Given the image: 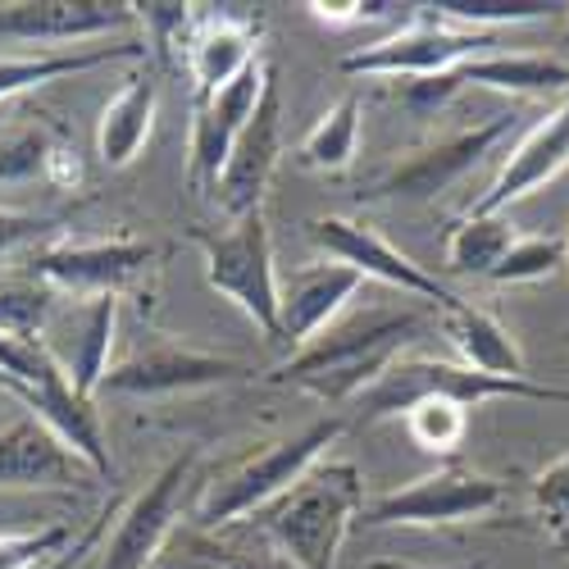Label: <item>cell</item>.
Listing matches in <instances>:
<instances>
[{
	"label": "cell",
	"instance_id": "cell-1",
	"mask_svg": "<svg viewBox=\"0 0 569 569\" xmlns=\"http://www.w3.org/2000/svg\"><path fill=\"white\" fill-rule=\"evenodd\" d=\"M419 333L423 319L415 310H365L328 323L315 342H306L288 365L269 373V383L297 388L328 406H347L360 392H369Z\"/></svg>",
	"mask_w": 569,
	"mask_h": 569
},
{
	"label": "cell",
	"instance_id": "cell-2",
	"mask_svg": "<svg viewBox=\"0 0 569 569\" xmlns=\"http://www.w3.org/2000/svg\"><path fill=\"white\" fill-rule=\"evenodd\" d=\"M365 473L356 460H319L269 501L256 519L269 547L292 569H338V551L365 510Z\"/></svg>",
	"mask_w": 569,
	"mask_h": 569
},
{
	"label": "cell",
	"instance_id": "cell-3",
	"mask_svg": "<svg viewBox=\"0 0 569 569\" xmlns=\"http://www.w3.org/2000/svg\"><path fill=\"white\" fill-rule=\"evenodd\" d=\"M551 401L569 406V388L556 383H533V378H492L479 369H465L460 360H438V356H401L388 365V373L378 378L369 392H360L356 423H383L401 419L419 401H456V406H483V401Z\"/></svg>",
	"mask_w": 569,
	"mask_h": 569
},
{
	"label": "cell",
	"instance_id": "cell-4",
	"mask_svg": "<svg viewBox=\"0 0 569 569\" xmlns=\"http://www.w3.org/2000/svg\"><path fill=\"white\" fill-rule=\"evenodd\" d=\"M342 433H347V419L342 415H323V419H310L306 429L278 438V442H264L260 451L242 456L237 465H228L214 483H206L192 525L232 529L237 519L260 515L269 501H278L282 492H288L310 465H319L328 456V447H333Z\"/></svg>",
	"mask_w": 569,
	"mask_h": 569
},
{
	"label": "cell",
	"instance_id": "cell-5",
	"mask_svg": "<svg viewBox=\"0 0 569 569\" xmlns=\"http://www.w3.org/2000/svg\"><path fill=\"white\" fill-rule=\"evenodd\" d=\"M0 369L10 378V397L28 415H37L46 429H56L101 479H110V447H106L97 401L73 392L69 373L60 369L51 347L41 338H0Z\"/></svg>",
	"mask_w": 569,
	"mask_h": 569
},
{
	"label": "cell",
	"instance_id": "cell-6",
	"mask_svg": "<svg viewBox=\"0 0 569 569\" xmlns=\"http://www.w3.org/2000/svg\"><path fill=\"white\" fill-rule=\"evenodd\" d=\"M206 251V282L242 310L269 342H278V269L264 210L228 219V228H192Z\"/></svg>",
	"mask_w": 569,
	"mask_h": 569
},
{
	"label": "cell",
	"instance_id": "cell-7",
	"mask_svg": "<svg viewBox=\"0 0 569 569\" xmlns=\"http://www.w3.org/2000/svg\"><path fill=\"white\" fill-rule=\"evenodd\" d=\"M506 483L492 473L442 465L415 483H401L383 497L365 501V529H447V525H483L506 506Z\"/></svg>",
	"mask_w": 569,
	"mask_h": 569
},
{
	"label": "cell",
	"instance_id": "cell-8",
	"mask_svg": "<svg viewBox=\"0 0 569 569\" xmlns=\"http://www.w3.org/2000/svg\"><path fill=\"white\" fill-rule=\"evenodd\" d=\"M501 46V32H469V28H451L442 19H433L423 6H415V23L378 37L360 51L342 56V73L351 78H406V82H423V78H447L460 64L492 56Z\"/></svg>",
	"mask_w": 569,
	"mask_h": 569
},
{
	"label": "cell",
	"instance_id": "cell-9",
	"mask_svg": "<svg viewBox=\"0 0 569 569\" xmlns=\"http://www.w3.org/2000/svg\"><path fill=\"white\" fill-rule=\"evenodd\" d=\"M510 128H515V114H497L488 123L419 141V147L401 151L369 187H360V201H433L438 192L456 187L465 173L479 169L483 156H492V147Z\"/></svg>",
	"mask_w": 569,
	"mask_h": 569
},
{
	"label": "cell",
	"instance_id": "cell-10",
	"mask_svg": "<svg viewBox=\"0 0 569 569\" xmlns=\"http://www.w3.org/2000/svg\"><path fill=\"white\" fill-rule=\"evenodd\" d=\"M156 247L141 237H106V242H56L37 247L23 260V273L46 282L51 292L87 297H119L151 269Z\"/></svg>",
	"mask_w": 569,
	"mask_h": 569
},
{
	"label": "cell",
	"instance_id": "cell-11",
	"mask_svg": "<svg viewBox=\"0 0 569 569\" xmlns=\"http://www.w3.org/2000/svg\"><path fill=\"white\" fill-rule=\"evenodd\" d=\"M247 373H251V365L237 356L201 351L187 342H151V347L123 356L119 365H110L101 378V392H110V397H178V392L232 383V378H247Z\"/></svg>",
	"mask_w": 569,
	"mask_h": 569
},
{
	"label": "cell",
	"instance_id": "cell-12",
	"mask_svg": "<svg viewBox=\"0 0 569 569\" xmlns=\"http://www.w3.org/2000/svg\"><path fill=\"white\" fill-rule=\"evenodd\" d=\"M273 78V64L256 60L242 78H232L228 87L210 91V97H192V137H187V182L197 192L214 197V187L223 178V164L242 137L247 119L256 114L264 87Z\"/></svg>",
	"mask_w": 569,
	"mask_h": 569
},
{
	"label": "cell",
	"instance_id": "cell-13",
	"mask_svg": "<svg viewBox=\"0 0 569 569\" xmlns=\"http://www.w3.org/2000/svg\"><path fill=\"white\" fill-rule=\"evenodd\" d=\"M306 237L319 247L323 260H338L347 269H356L360 278H378L388 288H401L410 297H423V301H438L442 310L456 306L460 297L451 288H442V278L429 273L423 264H415L406 251H397L388 237H378L373 228L356 223V219H338V214H319L306 223Z\"/></svg>",
	"mask_w": 569,
	"mask_h": 569
},
{
	"label": "cell",
	"instance_id": "cell-14",
	"mask_svg": "<svg viewBox=\"0 0 569 569\" xmlns=\"http://www.w3.org/2000/svg\"><path fill=\"white\" fill-rule=\"evenodd\" d=\"M197 460H201V451L187 447L132 497V506L114 519L110 547L101 551V569H147L160 556L164 538L178 529V510H182L187 483H192V473H197Z\"/></svg>",
	"mask_w": 569,
	"mask_h": 569
},
{
	"label": "cell",
	"instance_id": "cell-15",
	"mask_svg": "<svg viewBox=\"0 0 569 569\" xmlns=\"http://www.w3.org/2000/svg\"><path fill=\"white\" fill-rule=\"evenodd\" d=\"M91 483H101V473L37 415L0 429V492H87Z\"/></svg>",
	"mask_w": 569,
	"mask_h": 569
},
{
	"label": "cell",
	"instance_id": "cell-16",
	"mask_svg": "<svg viewBox=\"0 0 569 569\" xmlns=\"http://www.w3.org/2000/svg\"><path fill=\"white\" fill-rule=\"evenodd\" d=\"M460 87H488L506 91V97H569V64L556 56H533V51H492L460 64L447 78H423L406 82V101L415 110H438L447 106Z\"/></svg>",
	"mask_w": 569,
	"mask_h": 569
},
{
	"label": "cell",
	"instance_id": "cell-17",
	"mask_svg": "<svg viewBox=\"0 0 569 569\" xmlns=\"http://www.w3.org/2000/svg\"><path fill=\"white\" fill-rule=\"evenodd\" d=\"M132 23V6H114V0H14V6H0V41H37L56 46V51L114 37Z\"/></svg>",
	"mask_w": 569,
	"mask_h": 569
},
{
	"label": "cell",
	"instance_id": "cell-18",
	"mask_svg": "<svg viewBox=\"0 0 569 569\" xmlns=\"http://www.w3.org/2000/svg\"><path fill=\"white\" fill-rule=\"evenodd\" d=\"M278 151H282V91H278V69H273L256 114L247 119L242 137H237V147L223 164V178L214 187V201L223 206L228 219H242V214L260 210L264 187L278 169Z\"/></svg>",
	"mask_w": 569,
	"mask_h": 569
},
{
	"label": "cell",
	"instance_id": "cell-19",
	"mask_svg": "<svg viewBox=\"0 0 569 569\" xmlns=\"http://www.w3.org/2000/svg\"><path fill=\"white\" fill-rule=\"evenodd\" d=\"M360 273L338 260H315L278 278V342H292L297 351L315 342L328 323H338L347 301L360 292Z\"/></svg>",
	"mask_w": 569,
	"mask_h": 569
},
{
	"label": "cell",
	"instance_id": "cell-20",
	"mask_svg": "<svg viewBox=\"0 0 569 569\" xmlns=\"http://www.w3.org/2000/svg\"><path fill=\"white\" fill-rule=\"evenodd\" d=\"M565 164H569V97L560 106H551L525 137L515 141V151L506 156L501 173L492 178V187L479 197V206H473V210L506 214L510 201L533 197L538 187H547L551 178H560Z\"/></svg>",
	"mask_w": 569,
	"mask_h": 569
},
{
	"label": "cell",
	"instance_id": "cell-21",
	"mask_svg": "<svg viewBox=\"0 0 569 569\" xmlns=\"http://www.w3.org/2000/svg\"><path fill=\"white\" fill-rule=\"evenodd\" d=\"M260 19L242 14V10H219V14H201L192 37L182 46V64L187 78H192L197 97H210V91L228 87L232 78H242L260 56Z\"/></svg>",
	"mask_w": 569,
	"mask_h": 569
},
{
	"label": "cell",
	"instance_id": "cell-22",
	"mask_svg": "<svg viewBox=\"0 0 569 569\" xmlns=\"http://www.w3.org/2000/svg\"><path fill=\"white\" fill-rule=\"evenodd\" d=\"M114 328H119V297H87L64 323V342H46L60 369L69 373L73 392L87 401H97L101 378L110 369Z\"/></svg>",
	"mask_w": 569,
	"mask_h": 569
},
{
	"label": "cell",
	"instance_id": "cell-23",
	"mask_svg": "<svg viewBox=\"0 0 569 569\" xmlns=\"http://www.w3.org/2000/svg\"><path fill=\"white\" fill-rule=\"evenodd\" d=\"M147 569H292V565L269 547L264 533L251 542L232 529L178 525Z\"/></svg>",
	"mask_w": 569,
	"mask_h": 569
},
{
	"label": "cell",
	"instance_id": "cell-24",
	"mask_svg": "<svg viewBox=\"0 0 569 569\" xmlns=\"http://www.w3.org/2000/svg\"><path fill=\"white\" fill-rule=\"evenodd\" d=\"M156 114H160V87L151 73H137L128 78L114 97L106 101L101 110V123H97V156L106 169H128L147 141L156 132Z\"/></svg>",
	"mask_w": 569,
	"mask_h": 569
},
{
	"label": "cell",
	"instance_id": "cell-25",
	"mask_svg": "<svg viewBox=\"0 0 569 569\" xmlns=\"http://www.w3.org/2000/svg\"><path fill=\"white\" fill-rule=\"evenodd\" d=\"M442 328L460 356L465 369H479V373H492V378H529L525 373V351L510 338V328L488 315L483 306H469L465 297L456 306L442 310Z\"/></svg>",
	"mask_w": 569,
	"mask_h": 569
},
{
	"label": "cell",
	"instance_id": "cell-26",
	"mask_svg": "<svg viewBox=\"0 0 569 569\" xmlns=\"http://www.w3.org/2000/svg\"><path fill=\"white\" fill-rule=\"evenodd\" d=\"M147 56V41H114V46H73V51H37V56H0V101L19 91L60 82L73 73H91L106 64H128Z\"/></svg>",
	"mask_w": 569,
	"mask_h": 569
},
{
	"label": "cell",
	"instance_id": "cell-27",
	"mask_svg": "<svg viewBox=\"0 0 569 569\" xmlns=\"http://www.w3.org/2000/svg\"><path fill=\"white\" fill-rule=\"evenodd\" d=\"M515 223L510 214H488V210H469L460 223H451L447 242H442V273L451 278H488L501 256L515 242Z\"/></svg>",
	"mask_w": 569,
	"mask_h": 569
},
{
	"label": "cell",
	"instance_id": "cell-28",
	"mask_svg": "<svg viewBox=\"0 0 569 569\" xmlns=\"http://www.w3.org/2000/svg\"><path fill=\"white\" fill-rule=\"evenodd\" d=\"M356 151H360V97L347 91V97L306 132L297 164L310 173H347L356 164Z\"/></svg>",
	"mask_w": 569,
	"mask_h": 569
},
{
	"label": "cell",
	"instance_id": "cell-29",
	"mask_svg": "<svg viewBox=\"0 0 569 569\" xmlns=\"http://www.w3.org/2000/svg\"><path fill=\"white\" fill-rule=\"evenodd\" d=\"M433 19L451 23V28H469V32H497V28H519V23H538L551 19L569 6H551V0H438V6H423Z\"/></svg>",
	"mask_w": 569,
	"mask_h": 569
},
{
	"label": "cell",
	"instance_id": "cell-30",
	"mask_svg": "<svg viewBox=\"0 0 569 569\" xmlns=\"http://www.w3.org/2000/svg\"><path fill=\"white\" fill-rule=\"evenodd\" d=\"M56 319V292L46 282L19 273L0 278V338H46Z\"/></svg>",
	"mask_w": 569,
	"mask_h": 569
},
{
	"label": "cell",
	"instance_id": "cell-31",
	"mask_svg": "<svg viewBox=\"0 0 569 569\" xmlns=\"http://www.w3.org/2000/svg\"><path fill=\"white\" fill-rule=\"evenodd\" d=\"M529 497H533V519L547 533V542L569 556V451H560L533 473Z\"/></svg>",
	"mask_w": 569,
	"mask_h": 569
},
{
	"label": "cell",
	"instance_id": "cell-32",
	"mask_svg": "<svg viewBox=\"0 0 569 569\" xmlns=\"http://www.w3.org/2000/svg\"><path fill=\"white\" fill-rule=\"evenodd\" d=\"M560 264H569V242H565V237H515L510 251L501 256V264L488 273V282H501V288L542 282Z\"/></svg>",
	"mask_w": 569,
	"mask_h": 569
},
{
	"label": "cell",
	"instance_id": "cell-33",
	"mask_svg": "<svg viewBox=\"0 0 569 569\" xmlns=\"http://www.w3.org/2000/svg\"><path fill=\"white\" fill-rule=\"evenodd\" d=\"M401 419H406L415 447L433 451V456H451L465 442V429H469L465 406H456V401H419Z\"/></svg>",
	"mask_w": 569,
	"mask_h": 569
},
{
	"label": "cell",
	"instance_id": "cell-34",
	"mask_svg": "<svg viewBox=\"0 0 569 569\" xmlns=\"http://www.w3.org/2000/svg\"><path fill=\"white\" fill-rule=\"evenodd\" d=\"M73 542V525H41L28 533H0V569H46Z\"/></svg>",
	"mask_w": 569,
	"mask_h": 569
},
{
	"label": "cell",
	"instance_id": "cell-35",
	"mask_svg": "<svg viewBox=\"0 0 569 569\" xmlns=\"http://www.w3.org/2000/svg\"><path fill=\"white\" fill-rule=\"evenodd\" d=\"M137 23L147 28V51L156 56H173L178 46H187V37H192L197 28V6H164V0H147V6H132Z\"/></svg>",
	"mask_w": 569,
	"mask_h": 569
},
{
	"label": "cell",
	"instance_id": "cell-36",
	"mask_svg": "<svg viewBox=\"0 0 569 569\" xmlns=\"http://www.w3.org/2000/svg\"><path fill=\"white\" fill-rule=\"evenodd\" d=\"M56 137L41 128H19L10 137H0V182H28L46 173Z\"/></svg>",
	"mask_w": 569,
	"mask_h": 569
},
{
	"label": "cell",
	"instance_id": "cell-37",
	"mask_svg": "<svg viewBox=\"0 0 569 569\" xmlns=\"http://www.w3.org/2000/svg\"><path fill=\"white\" fill-rule=\"evenodd\" d=\"M60 228L56 214H28V210H0V256H19V251H37L41 237Z\"/></svg>",
	"mask_w": 569,
	"mask_h": 569
},
{
	"label": "cell",
	"instance_id": "cell-38",
	"mask_svg": "<svg viewBox=\"0 0 569 569\" xmlns=\"http://www.w3.org/2000/svg\"><path fill=\"white\" fill-rule=\"evenodd\" d=\"M46 182L56 187V192H73V187L82 182V160H78V151L73 147H64V141H56L51 147V160H46V173H41Z\"/></svg>",
	"mask_w": 569,
	"mask_h": 569
},
{
	"label": "cell",
	"instance_id": "cell-39",
	"mask_svg": "<svg viewBox=\"0 0 569 569\" xmlns=\"http://www.w3.org/2000/svg\"><path fill=\"white\" fill-rule=\"evenodd\" d=\"M110 515H114V510L106 506L97 519H91V529H87V533H78V538H73V542H69V547H64V551H60L51 565H46V569H73L82 556L97 551V542H101V538H106V529H110Z\"/></svg>",
	"mask_w": 569,
	"mask_h": 569
},
{
	"label": "cell",
	"instance_id": "cell-40",
	"mask_svg": "<svg viewBox=\"0 0 569 569\" xmlns=\"http://www.w3.org/2000/svg\"><path fill=\"white\" fill-rule=\"evenodd\" d=\"M319 23H328V28H351V23H365V0H310L306 6Z\"/></svg>",
	"mask_w": 569,
	"mask_h": 569
},
{
	"label": "cell",
	"instance_id": "cell-41",
	"mask_svg": "<svg viewBox=\"0 0 569 569\" xmlns=\"http://www.w3.org/2000/svg\"><path fill=\"white\" fill-rule=\"evenodd\" d=\"M365 569H415V565H392V560H378V565H365ZM447 569H488V560H473V565H447Z\"/></svg>",
	"mask_w": 569,
	"mask_h": 569
},
{
	"label": "cell",
	"instance_id": "cell-42",
	"mask_svg": "<svg viewBox=\"0 0 569 569\" xmlns=\"http://www.w3.org/2000/svg\"><path fill=\"white\" fill-rule=\"evenodd\" d=\"M0 392H6V397H10V378H6V369H0Z\"/></svg>",
	"mask_w": 569,
	"mask_h": 569
},
{
	"label": "cell",
	"instance_id": "cell-43",
	"mask_svg": "<svg viewBox=\"0 0 569 569\" xmlns=\"http://www.w3.org/2000/svg\"><path fill=\"white\" fill-rule=\"evenodd\" d=\"M565 242H569V237H565Z\"/></svg>",
	"mask_w": 569,
	"mask_h": 569
},
{
	"label": "cell",
	"instance_id": "cell-44",
	"mask_svg": "<svg viewBox=\"0 0 569 569\" xmlns=\"http://www.w3.org/2000/svg\"><path fill=\"white\" fill-rule=\"evenodd\" d=\"M565 37H569V32H565Z\"/></svg>",
	"mask_w": 569,
	"mask_h": 569
}]
</instances>
